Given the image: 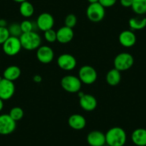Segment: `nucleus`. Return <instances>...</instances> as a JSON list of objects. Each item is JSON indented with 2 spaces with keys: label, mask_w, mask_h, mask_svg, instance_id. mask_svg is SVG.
<instances>
[{
  "label": "nucleus",
  "mask_w": 146,
  "mask_h": 146,
  "mask_svg": "<svg viewBox=\"0 0 146 146\" xmlns=\"http://www.w3.org/2000/svg\"><path fill=\"white\" fill-rule=\"evenodd\" d=\"M33 80L34 82H36V83H39V82H40L42 81V77L38 75H35V76L33 77Z\"/></svg>",
  "instance_id": "obj_32"
},
{
  "label": "nucleus",
  "mask_w": 146,
  "mask_h": 146,
  "mask_svg": "<svg viewBox=\"0 0 146 146\" xmlns=\"http://www.w3.org/2000/svg\"><path fill=\"white\" fill-rule=\"evenodd\" d=\"M3 78H2V77L0 76V82H1V81H2V80H3Z\"/></svg>",
  "instance_id": "obj_37"
},
{
  "label": "nucleus",
  "mask_w": 146,
  "mask_h": 146,
  "mask_svg": "<svg viewBox=\"0 0 146 146\" xmlns=\"http://www.w3.org/2000/svg\"><path fill=\"white\" fill-rule=\"evenodd\" d=\"M21 75V70L16 65H12L7 67L4 71L3 77L5 79L12 82L17 80Z\"/></svg>",
  "instance_id": "obj_19"
},
{
  "label": "nucleus",
  "mask_w": 146,
  "mask_h": 146,
  "mask_svg": "<svg viewBox=\"0 0 146 146\" xmlns=\"http://www.w3.org/2000/svg\"><path fill=\"white\" fill-rule=\"evenodd\" d=\"M80 105L85 111H92L98 105L97 100L93 95L90 94H84L80 98Z\"/></svg>",
  "instance_id": "obj_14"
},
{
  "label": "nucleus",
  "mask_w": 146,
  "mask_h": 146,
  "mask_svg": "<svg viewBox=\"0 0 146 146\" xmlns=\"http://www.w3.org/2000/svg\"><path fill=\"white\" fill-rule=\"evenodd\" d=\"M133 143L137 146H146V129L137 128L131 135Z\"/></svg>",
  "instance_id": "obj_18"
},
{
  "label": "nucleus",
  "mask_w": 146,
  "mask_h": 146,
  "mask_svg": "<svg viewBox=\"0 0 146 146\" xmlns=\"http://www.w3.org/2000/svg\"><path fill=\"white\" fill-rule=\"evenodd\" d=\"M121 80V74L119 70L114 68L110 70L106 75V81L110 86H116Z\"/></svg>",
  "instance_id": "obj_20"
},
{
  "label": "nucleus",
  "mask_w": 146,
  "mask_h": 146,
  "mask_svg": "<svg viewBox=\"0 0 146 146\" xmlns=\"http://www.w3.org/2000/svg\"><path fill=\"white\" fill-rule=\"evenodd\" d=\"M3 107H4L3 100H2L0 98V112L2 110V109H3Z\"/></svg>",
  "instance_id": "obj_34"
},
{
  "label": "nucleus",
  "mask_w": 146,
  "mask_h": 146,
  "mask_svg": "<svg viewBox=\"0 0 146 146\" xmlns=\"http://www.w3.org/2000/svg\"><path fill=\"white\" fill-rule=\"evenodd\" d=\"M36 58L41 63L49 64L54 59V51L49 46H40L36 52Z\"/></svg>",
  "instance_id": "obj_11"
},
{
  "label": "nucleus",
  "mask_w": 146,
  "mask_h": 146,
  "mask_svg": "<svg viewBox=\"0 0 146 146\" xmlns=\"http://www.w3.org/2000/svg\"><path fill=\"white\" fill-rule=\"evenodd\" d=\"M87 141L90 146H103L106 143L105 135L99 130H93L88 135Z\"/></svg>",
  "instance_id": "obj_13"
},
{
  "label": "nucleus",
  "mask_w": 146,
  "mask_h": 146,
  "mask_svg": "<svg viewBox=\"0 0 146 146\" xmlns=\"http://www.w3.org/2000/svg\"><path fill=\"white\" fill-rule=\"evenodd\" d=\"M57 64L62 70L70 71L75 68L77 65V60L72 54H62L57 58Z\"/></svg>",
  "instance_id": "obj_9"
},
{
  "label": "nucleus",
  "mask_w": 146,
  "mask_h": 146,
  "mask_svg": "<svg viewBox=\"0 0 146 146\" xmlns=\"http://www.w3.org/2000/svg\"><path fill=\"white\" fill-rule=\"evenodd\" d=\"M10 36L7 27H0V44H3L5 42Z\"/></svg>",
  "instance_id": "obj_29"
},
{
  "label": "nucleus",
  "mask_w": 146,
  "mask_h": 146,
  "mask_svg": "<svg viewBox=\"0 0 146 146\" xmlns=\"http://www.w3.org/2000/svg\"><path fill=\"white\" fill-rule=\"evenodd\" d=\"M106 143L109 146H123L127 140L125 131L120 127L110 129L105 134Z\"/></svg>",
  "instance_id": "obj_1"
},
{
  "label": "nucleus",
  "mask_w": 146,
  "mask_h": 146,
  "mask_svg": "<svg viewBox=\"0 0 146 146\" xmlns=\"http://www.w3.org/2000/svg\"><path fill=\"white\" fill-rule=\"evenodd\" d=\"M15 92L14 82L3 78L0 82V98L2 100H7L12 98Z\"/></svg>",
  "instance_id": "obj_10"
},
{
  "label": "nucleus",
  "mask_w": 146,
  "mask_h": 146,
  "mask_svg": "<svg viewBox=\"0 0 146 146\" xmlns=\"http://www.w3.org/2000/svg\"><path fill=\"white\" fill-rule=\"evenodd\" d=\"M61 86L66 92L75 93L80 90L82 82L78 77L74 75H66L62 78Z\"/></svg>",
  "instance_id": "obj_3"
},
{
  "label": "nucleus",
  "mask_w": 146,
  "mask_h": 146,
  "mask_svg": "<svg viewBox=\"0 0 146 146\" xmlns=\"http://www.w3.org/2000/svg\"><path fill=\"white\" fill-rule=\"evenodd\" d=\"M74 37V32L72 28L64 26L57 31V41L61 44H67Z\"/></svg>",
  "instance_id": "obj_15"
},
{
  "label": "nucleus",
  "mask_w": 146,
  "mask_h": 146,
  "mask_svg": "<svg viewBox=\"0 0 146 146\" xmlns=\"http://www.w3.org/2000/svg\"><path fill=\"white\" fill-rule=\"evenodd\" d=\"M12 1H14V2H17V3H22V2H26V1H27V0H12Z\"/></svg>",
  "instance_id": "obj_35"
},
{
  "label": "nucleus",
  "mask_w": 146,
  "mask_h": 146,
  "mask_svg": "<svg viewBox=\"0 0 146 146\" xmlns=\"http://www.w3.org/2000/svg\"><path fill=\"white\" fill-rule=\"evenodd\" d=\"M99 2L103 7H111L117 2V0H99Z\"/></svg>",
  "instance_id": "obj_30"
},
{
  "label": "nucleus",
  "mask_w": 146,
  "mask_h": 146,
  "mask_svg": "<svg viewBox=\"0 0 146 146\" xmlns=\"http://www.w3.org/2000/svg\"><path fill=\"white\" fill-rule=\"evenodd\" d=\"M79 79L82 83L91 85L96 81L98 78V73L95 69L90 65H84L79 70Z\"/></svg>",
  "instance_id": "obj_6"
},
{
  "label": "nucleus",
  "mask_w": 146,
  "mask_h": 146,
  "mask_svg": "<svg viewBox=\"0 0 146 146\" xmlns=\"http://www.w3.org/2000/svg\"><path fill=\"white\" fill-rule=\"evenodd\" d=\"M88 2L90 4H93V3H97V2H99V0H88Z\"/></svg>",
  "instance_id": "obj_36"
},
{
  "label": "nucleus",
  "mask_w": 146,
  "mask_h": 146,
  "mask_svg": "<svg viewBox=\"0 0 146 146\" xmlns=\"http://www.w3.org/2000/svg\"><path fill=\"white\" fill-rule=\"evenodd\" d=\"M7 22L5 19H0V27H7Z\"/></svg>",
  "instance_id": "obj_33"
},
{
  "label": "nucleus",
  "mask_w": 146,
  "mask_h": 146,
  "mask_svg": "<svg viewBox=\"0 0 146 146\" xmlns=\"http://www.w3.org/2000/svg\"><path fill=\"white\" fill-rule=\"evenodd\" d=\"M129 26L133 30H140L146 27V17L142 16L133 17L129 20Z\"/></svg>",
  "instance_id": "obj_21"
},
{
  "label": "nucleus",
  "mask_w": 146,
  "mask_h": 146,
  "mask_svg": "<svg viewBox=\"0 0 146 146\" xmlns=\"http://www.w3.org/2000/svg\"><path fill=\"white\" fill-rule=\"evenodd\" d=\"M77 22H78L77 17L73 14H70V15H67L65 19H64V25H65L64 26L72 29L76 25Z\"/></svg>",
  "instance_id": "obj_26"
},
{
  "label": "nucleus",
  "mask_w": 146,
  "mask_h": 146,
  "mask_svg": "<svg viewBox=\"0 0 146 146\" xmlns=\"http://www.w3.org/2000/svg\"><path fill=\"white\" fill-rule=\"evenodd\" d=\"M22 33H27L33 31V24L29 20H24L20 24Z\"/></svg>",
  "instance_id": "obj_28"
},
{
  "label": "nucleus",
  "mask_w": 146,
  "mask_h": 146,
  "mask_svg": "<svg viewBox=\"0 0 146 146\" xmlns=\"http://www.w3.org/2000/svg\"><path fill=\"white\" fill-rule=\"evenodd\" d=\"M119 42L125 47H131L136 43V36L131 30L123 31L119 35Z\"/></svg>",
  "instance_id": "obj_16"
},
{
  "label": "nucleus",
  "mask_w": 146,
  "mask_h": 146,
  "mask_svg": "<svg viewBox=\"0 0 146 146\" xmlns=\"http://www.w3.org/2000/svg\"><path fill=\"white\" fill-rule=\"evenodd\" d=\"M68 124L74 130H80L86 126V120L81 115L73 114L69 117Z\"/></svg>",
  "instance_id": "obj_17"
},
{
  "label": "nucleus",
  "mask_w": 146,
  "mask_h": 146,
  "mask_svg": "<svg viewBox=\"0 0 146 146\" xmlns=\"http://www.w3.org/2000/svg\"><path fill=\"white\" fill-rule=\"evenodd\" d=\"M9 115L15 121L17 122L22 120L24 116V111L19 107H14L11 109Z\"/></svg>",
  "instance_id": "obj_24"
},
{
  "label": "nucleus",
  "mask_w": 146,
  "mask_h": 146,
  "mask_svg": "<svg viewBox=\"0 0 146 146\" xmlns=\"http://www.w3.org/2000/svg\"><path fill=\"white\" fill-rule=\"evenodd\" d=\"M54 24V19L52 15L47 12L42 13L36 19V25L40 30L45 32L52 29Z\"/></svg>",
  "instance_id": "obj_12"
},
{
  "label": "nucleus",
  "mask_w": 146,
  "mask_h": 146,
  "mask_svg": "<svg viewBox=\"0 0 146 146\" xmlns=\"http://www.w3.org/2000/svg\"><path fill=\"white\" fill-rule=\"evenodd\" d=\"M120 4L124 7H131L133 0H120Z\"/></svg>",
  "instance_id": "obj_31"
},
{
  "label": "nucleus",
  "mask_w": 146,
  "mask_h": 146,
  "mask_svg": "<svg viewBox=\"0 0 146 146\" xmlns=\"http://www.w3.org/2000/svg\"><path fill=\"white\" fill-rule=\"evenodd\" d=\"M44 32V38L48 42L52 43L57 41V32H55L54 29H50Z\"/></svg>",
  "instance_id": "obj_27"
},
{
  "label": "nucleus",
  "mask_w": 146,
  "mask_h": 146,
  "mask_svg": "<svg viewBox=\"0 0 146 146\" xmlns=\"http://www.w3.org/2000/svg\"><path fill=\"white\" fill-rule=\"evenodd\" d=\"M16 121L9 114L0 115V135H7L13 133L16 129Z\"/></svg>",
  "instance_id": "obj_8"
},
{
  "label": "nucleus",
  "mask_w": 146,
  "mask_h": 146,
  "mask_svg": "<svg viewBox=\"0 0 146 146\" xmlns=\"http://www.w3.org/2000/svg\"><path fill=\"white\" fill-rule=\"evenodd\" d=\"M86 14L90 21L92 22H100L105 17V7H103L99 2L90 4L87 9Z\"/></svg>",
  "instance_id": "obj_5"
},
{
  "label": "nucleus",
  "mask_w": 146,
  "mask_h": 146,
  "mask_svg": "<svg viewBox=\"0 0 146 146\" xmlns=\"http://www.w3.org/2000/svg\"><path fill=\"white\" fill-rule=\"evenodd\" d=\"M22 47L26 50H37L40 47L42 42V39L40 35L35 32H27V33H22L19 36Z\"/></svg>",
  "instance_id": "obj_2"
},
{
  "label": "nucleus",
  "mask_w": 146,
  "mask_h": 146,
  "mask_svg": "<svg viewBox=\"0 0 146 146\" xmlns=\"http://www.w3.org/2000/svg\"><path fill=\"white\" fill-rule=\"evenodd\" d=\"M19 12L24 17L29 18L33 15L34 12H35V8L32 3L26 1V2H24L20 4Z\"/></svg>",
  "instance_id": "obj_22"
},
{
  "label": "nucleus",
  "mask_w": 146,
  "mask_h": 146,
  "mask_svg": "<svg viewBox=\"0 0 146 146\" xmlns=\"http://www.w3.org/2000/svg\"><path fill=\"white\" fill-rule=\"evenodd\" d=\"M8 30H9L10 36L19 37V36L22 35L20 24H17V23L12 24V25L9 26V27L8 28Z\"/></svg>",
  "instance_id": "obj_25"
},
{
  "label": "nucleus",
  "mask_w": 146,
  "mask_h": 146,
  "mask_svg": "<svg viewBox=\"0 0 146 146\" xmlns=\"http://www.w3.org/2000/svg\"><path fill=\"white\" fill-rule=\"evenodd\" d=\"M134 63V58L127 52H122L117 54L114 60V67L120 72L125 71L132 67Z\"/></svg>",
  "instance_id": "obj_4"
},
{
  "label": "nucleus",
  "mask_w": 146,
  "mask_h": 146,
  "mask_svg": "<svg viewBox=\"0 0 146 146\" xmlns=\"http://www.w3.org/2000/svg\"><path fill=\"white\" fill-rule=\"evenodd\" d=\"M2 48L7 55L15 56L17 54L22 48L19 37L10 36L2 44Z\"/></svg>",
  "instance_id": "obj_7"
},
{
  "label": "nucleus",
  "mask_w": 146,
  "mask_h": 146,
  "mask_svg": "<svg viewBox=\"0 0 146 146\" xmlns=\"http://www.w3.org/2000/svg\"><path fill=\"white\" fill-rule=\"evenodd\" d=\"M131 8L137 15H145L146 14V0H133Z\"/></svg>",
  "instance_id": "obj_23"
}]
</instances>
